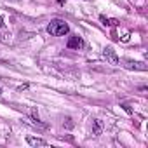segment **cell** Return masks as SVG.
I'll use <instances>...</instances> for the list:
<instances>
[{"label":"cell","instance_id":"52a82bcc","mask_svg":"<svg viewBox=\"0 0 148 148\" xmlns=\"http://www.w3.org/2000/svg\"><path fill=\"white\" fill-rule=\"evenodd\" d=\"M101 122L99 120H92V134H96V136H99L101 134Z\"/></svg>","mask_w":148,"mask_h":148},{"label":"cell","instance_id":"7a4b0ae2","mask_svg":"<svg viewBox=\"0 0 148 148\" xmlns=\"http://www.w3.org/2000/svg\"><path fill=\"white\" fill-rule=\"evenodd\" d=\"M103 56L106 58V61H108L110 64H119V61H120V59H119V56H117V52H115V51H113V47H110V45L103 49Z\"/></svg>","mask_w":148,"mask_h":148},{"label":"cell","instance_id":"ba28073f","mask_svg":"<svg viewBox=\"0 0 148 148\" xmlns=\"http://www.w3.org/2000/svg\"><path fill=\"white\" fill-rule=\"evenodd\" d=\"M0 28H4V19H2V16H0Z\"/></svg>","mask_w":148,"mask_h":148},{"label":"cell","instance_id":"8992f818","mask_svg":"<svg viewBox=\"0 0 148 148\" xmlns=\"http://www.w3.org/2000/svg\"><path fill=\"white\" fill-rule=\"evenodd\" d=\"M101 23L105 26H119V19H113V18H106V16H99Z\"/></svg>","mask_w":148,"mask_h":148},{"label":"cell","instance_id":"277c9868","mask_svg":"<svg viewBox=\"0 0 148 148\" xmlns=\"http://www.w3.org/2000/svg\"><path fill=\"white\" fill-rule=\"evenodd\" d=\"M125 63H127V64H125L127 68H134V70H141V71H146V70H148V66H146L145 63H136V61H131V59H127Z\"/></svg>","mask_w":148,"mask_h":148},{"label":"cell","instance_id":"9c48e42d","mask_svg":"<svg viewBox=\"0 0 148 148\" xmlns=\"http://www.w3.org/2000/svg\"><path fill=\"white\" fill-rule=\"evenodd\" d=\"M0 94H2V89H0Z\"/></svg>","mask_w":148,"mask_h":148},{"label":"cell","instance_id":"3957f363","mask_svg":"<svg viewBox=\"0 0 148 148\" xmlns=\"http://www.w3.org/2000/svg\"><path fill=\"white\" fill-rule=\"evenodd\" d=\"M66 45H68V49H82L84 47V42H82L80 37H70Z\"/></svg>","mask_w":148,"mask_h":148},{"label":"cell","instance_id":"5b68a950","mask_svg":"<svg viewBox=\"0 0 148 148\" xmlns=\"http://www.w3.org/2000/svg\"><path fill=\"white\" fill-rule=\"evenodd\" d=\"M26 141H28V145H32V146H45V145H47L42 138H33V136H28Z\"/></svg>","mask_w":148,"mask_h":148},{"label":"cell","instance_id":"6da1fadb","mask_svg":"<svg viewBox=\"0 0 148 148\" xmlns=\"http://www.w3.org/2000/svg\"><path fill=\"white\" fill-rule=\"evenodd\" d=\"M47 32H49L52 37H63V35L68 33V25H66L64 21H61V19H54V21L49 23Z\"/></svg>","mask_w":148,"mask_h":148}]
</instances>
